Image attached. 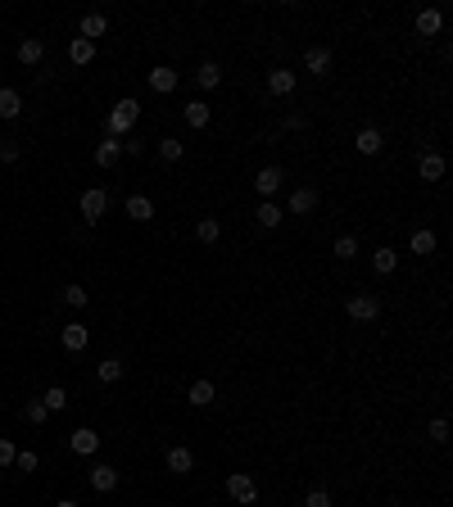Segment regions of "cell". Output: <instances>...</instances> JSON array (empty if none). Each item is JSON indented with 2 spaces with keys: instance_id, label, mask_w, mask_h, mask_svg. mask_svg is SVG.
<instances>
[{
  "instance_id": "cell-1",
  "label": "cell",
  "mask_w": 453,
  "mask_h": 507,
  "mask_svg": "<svg viewBox=\"0 0 453 507\" xmlns=\"http://www.w3.org/2000/svg\"><path fill=\"white\" fill-rule=\"evenodd\" d=\"M137 118H141V105L137 100H118L114 109H109V136L132 132V127H137Z\"/></svg>"
},
{
  "instance_id": "cell-2",
  "label": "cell",
  "mask_w": 453,
  "mask_h": 507,
  "mask_svg": "<svg viewBox=\"0 0 453 507\" xmlns=\"http://www.w3.org/2000/svg\"><path fill=\"white\" fill-rule=\"evenodd\" d=\"M345 313L353 321H376V317H381V299H376V294H349Z\"/></svg>"
},
{
  "instance_id": "cell-3",
  "label": "cell",
  "mask_w": 453,
  "mask_h": 507,
  "mask_svg": "<svg viewBox=\"0 0 453 507\" xmlns=\"http://www.w3.org/2000/svg\"><path fill=\"white\" fill-rule=\"evenodd\" d=\"M227 493H231L236 503L250 507L254 498H259V485H254V476H250V471H231V476H227Z\"/></svg>"
},
{
  "instance_id": "cell-4",
  "label": "cell",
  "mask_w": 453,
  "mask_h": 507,
  "mask_svg": "<svg viewBox=\"0 0 453 507\" xmlns=\"http://www.w3.org/2000/svg\"><path fill=\"white\" fill-rule=\"evenodd\" d=\"M105 213H109V195H105V191H95V186H91V191H82V218H87V222H100Z\"/></svg>"
},
{
  "instance_id": "cell-5",
  "label": "cell",
  "mask_w": 453,
  "mask_h": 507,
  "mask_svg": "<svg viewBox=\"0 0 453 507\" xmlns=\"http://www.w3.org/2000/svg\"><path fill=\"white\" fill-rule=\"evenodd\" d=\"M281 181H286V177H281V168L267 164V168H259V177H254V191H259L263 200H272V195L281 191Z\"/></svg>"
},
{
  "instance_id": "cell-6",
  "label": "cell",
  "mask_w": 453,
  "mask_h": 507,
  "mask_svg": "<svg viewBox=\"0 0 453 507\" xmlns=\"http://www.w3.org/2000/svg\"><path fill=\"white\" fill-rule=\"evenodd\" d=\"M87 485H91L95 493H114V489H118V471H114V466H105V462H95L91 476H87Z\"/></svg>"
},
{
  "instance_id": "cell-7",
  "label": "cell",
  "mask_w": 453,
  "mask_h": 507,
  "mask_svg": "<svg viewBox=\"0 0 453 507\" xmlns=\"http://www.w3.org/2000/svg\"><path fill=\"white\" fill-rule=\"evenodd\" d=\"M304 68H309L313 78H326V73H331V50H326V46H309V50H304Z\"/></svg>"
},
{
  "instance_id": "cell-8",
  "label": "cell",
  "mask_w": 453,
  "mask_h": 507,
  "mask_svg": "<svg viewBox=\"0 0 453 507\" xmlns=\"http://www.w3.org/2000/svg\"><path fill=\"white\" fill-rule=\"evenodd\" d=\"M168 471L173 476H191L195 471V453L186 449V444H173V449H168Z\"/></svg>"
},
{
  "instance_id": "cell-9",
  "label": "cell",
  "mask_w": 453,
  "mask_h": 507,
  "mask_svg": "<svg viewBox=\"0 0 453 507\" xmlns=\"http://www.w3.org/2000/svg\"><path fill=\"white\" fill-rule=\"evenodd\" d=\"M295 86H299V78L290 68H272V73H267V91H272V95H295Z\"/></svg>"
},
{
  "instance_id": "cell-10",
  "label": "cell",
  "mask_w": 453,
  "mask_h": 507,
  "mask_svg": "<svg viewBox=\"0 0 453 507\" xmlns=\"http://www.w3.org/2000/svg\"><path fill=\"white\" fill-rule=\"evenodd\" d=\"M381 132H376V127H358V136H353V150H358V154H367V159H372V154H381Z\"/></svg>"
},
{
  "instance_id": "cell-11",
  "label": "cell",
  "mask_w": 453,
  "mask_h": 507,
  "mask_svg": "<svg viewBox=\"0 0 453 507\" xmlns=\"http://www.w3.org/2000/svg\"><path fill=\"white\" fill-rule=\"evenodd\" d=\"M68 449L73 453H82V457H91L95 449H100V435H95L91 426H82V430H73V439H68Z\"/></svg>"
},
{
  "instance_id": "cell-12",
  "label": "cell",
  "mask_w": 453,
  "mask_h": 507,
  "mask_svg": "<svg viewBox=\"0 0 453 507\" xmlns=\"http://www.w3.org/2000/svg\"><path fill=\"white\" fill-rule=\"evenodd\" d=\"M41 59H46V41H41V36H28V41L18 46V64L23 68H36Z\"/></svg>"
},
{
  "instance_id": "cell-13",
  "label": "cell",
  "mask_w": 453,
  "mask_h": 507,
  "mask_svg": "<svg viewBox=\"0 0 453 507\" xmlns=\"http://www.w3.org/2000/svg\"><path fill=\"white\" fill-rule=\"evenodd\" d=\"M87 344H91V331L82 326V321H68V326H64V349L68 353H82Z\"/></svg>"
},
{
  "instance_id": "cell-14",
  "label": "cell",
  "mask_w": 453,
  "mask_h": 507,
  "mask_svg": "<svg viewBox=\"0 0 453 507\" xmlns=\"http://www.w3.org/2000/svg\"><path fill=\"white\" fill-rule=\"evenodd\" d=\"M118 159H122V141H118V136H105V141L95 145V164H100V168H114Z\"/></svg>"
},
{
  "instance_id": "cell-15",
  "label": "cell",
  "mask_w": 453,
  "mask_h": 507,
  "mask_svg": "<svg viewBox=\"0 0 453 507\" xmlns=\"http://www.w3.org/2000/svg\"><path fill=\"white\" fill-rule=\"evenodd\" d=\"M150 91H159V95H173V91H177V73L168 68V64L150 68Z\"/></svg>"
},
{
  "instance_id": "cell-16",
  "label": "cell",
  "mask_w": 453,
  "mask_h": 507,
  "mask_svg": "<svg viewBox=\"0 0 453 507\" xmlns=\"http://www.w3.org/2000/svg\"><path fill=\"white\" fill-rule=\"evenodd\" d=\"M78 28H82V41H100V36L109 32V18L105 14H82V23H78Z\"/></svg>"
},
{
  "instance_id": "cell-17",
  "label": "cell",
  "mask_w": 453,
  "mask_h": 507,
  "mask_svg": "<svg viewBox=\"0 0 453 507\" xmlns=\"http://www.w3.org/2000/svg\"><path fill=\"white\" fill-rule=\"evenodd\" d=\"M417 172H422V181H439V177H444V154L426 150V154L417 159Z\"/></svg>"
},
{
  "instance_id": "cell-18",
  "label": "cell",
  "mask_w": 453,
  "mask_h": 507,
  "mask_svg": "<svg viewBox=\"0 0 453 507\" xmlns=\"http://www.w3.org/2000/svg\"><path fill=\"white\" fill-rule=\"evenodd\" d=\"M286 208H290V213H295V218L313 213V208H317V191H313V186H299L295 195H290V204H286Z\"/></svg>"
},
{
  "instance_id": "cell-19",
  "label": "cell",
  "mask_w": 453,
  "mask_h": 507,
  "mask_svg": "<svg viewBox=\"0 0 453 507\" xmlns=\"http://www.w3.org/2000/svg\"><path fill=\"white\" fill-rule=\"evenodd\" d=\"M18 114H23V95L14 91V86H0V118L9 122V118H18Z\"/></svg>"
},
{
  "instance_id": "cell-20",
  "label": "cell",
  "mask_w": 453,
  "mask_h": 507,
  "mask_svg": "<svg viewBox=\"0 0 453 507\" xmlns=\"http://www.w3.org/2000/svg\"><path fill=\"white\" fill-rule=\"evenodd\" d=\"M412 23H417V36H435L439 28H444V14H439V9H422Z\"/></svg>"
},
{
  "instance_id": "cell-21",
  "label": "cell",
  "mask_w": 453,
  "mask_h": 507,
  "mask_svg": "<svg viewBox=\"0 0 453 507\" xmlns=\"http://www.w3.org/2000/svg\"><path fill=\"white\" fill-rule=\"evenodd\" d=\"M195 236H200V245H218V240H223V222H218V218H200V222H195Z\"/></svg>"
},
{
  "instance_id": "cell-22",
  "label": "cell",
  "mask_w": 453,
  "mask_h": 507,
  "mask_svg": "<svg viewBox=\"0 0 453 507\" xmlns=\"http://www.w3.org/2000/svg\"><path fill=\"white\" fill-rule=\"evenodd\" d=\"M186 399H191V407H209V403L218 399V390H213V380H195V385H191V394H186Z\"/></svg>"
},
{
  "instance_id": "cell-23",
  "label": "cell",
  "mask_w": 453,
  "mask_h": 507,
  "mask_svg": "<svg viewBox=\"0 0 453 507\" xmlns=\"http://www.w3.org/2000/svg\"><path fill=\"white\" fill-rule=\"evenodd\" d=\"M127 218L150 222L154 218V200H150V195H132V200H127Z\"/></svg>"
},
{
  "instance_id": "cell-24",
  "label": "cell",
  "mask_w": 453,
  "mask_h": 507,
  "mask_svg": "<svg viewBox=\"0 0 453 507\" xmlns=\"http://www.w3.org/2000/svg\"><path fill=\"white\" fill-rule=\"evenodd\" d=\"M181 114H186V122H191L195 132H204V127H209V105H204V100H191L186 109H181Z\"/></svg>"
},
{
  "instance_id": "cell-25",
  "label": "cell",
  "mask_w": 453,
  "mask_h": 507,
  "mask_svg": "<svg viewBox=\"0 0 453 507\" xmlns=\"http://www.w3.org/2000/svg\"><path fill=\"white\" fill-rule=\"evenodd\" d=\"M372 267H376V272H381V277H390V272H395V267H399V254H395V250H390V245H381V250H376V254H372Z\"/></svg>"
},
{
  "instance_id": "cell-26",
  "label": "cell",
  "mask_w": 453,
  "mask_h": 507,
  "mask_svg": "<svg viewBox=\"0 0 453 507\" xmlns=\"http://www.w3.org/2000/svg\"><path fill=\"white\" fill-rule=\"evenodd\" d=\"M195 82H200V91H213V86L223 82V68H218L213 59H209V64H200V73H195Z\"/></svg>"
},
{
  "instance_id": "cell-27",
  "label": "cell",
  "mask_w": 453,
  "mask_h": 507,
  "mask_svg": "<svg viewBox=\"0 0 453 507\" xmlns=\"http://www.w3.org/2000/svg\"><path fill=\"white\" fill-rule=\"evenodd\" d=\"M41 403H46V412H64V407H68V390L64 385H50V390L41 394Z\"/></svg>"
},
{
  "instance_id": "cell-28",
  "label": "cell",
  "mask_w": 453,
  "mask_h": 507,
  "mask_svg": "<svg viewBox=\"0 0 453 507\" xmlns=\"http://www.w3.org/2000/svg\"><path fill=\"white\" fill-rule=\"evenodd\" d=\"M181 154H186V145H181L177 136H164V141H159V159H164V164H177Z\"/></svg>"
},
{
  "instance_id": "cell-29",
  "label": "cell",
  "mask_w": 453,
  "mask_h": 507,
  "mask_svg": "<svg viewBox=\"0 0 453 507\" xmlns=\"http://www.w3.org/2000/svg\"><path fill=\"white\" fill-rule=\"evenodd\" d=\"M68 59H73V64H91V59H95V46H91V41H82V36H73Z\"/></svg>"
},
{
  "instance_id": "cell-30",
  "label": "cell",
  "mask_w": 453,
  "mask_h": 507,
  "mask_svg": "<svg viewBox=\"0 0 453 507\" xmlns=\"http://www.w3.org/2000/svg\"><path fill=\"white\" fill-rule=\"evenodd\" d=\"M122 380V358H105L100 363V385H118Z\"/></svg>"
},
{
  "instance_id": "cell-31",
  "label": "cell",
  "mask_w": 453,
  "mask_h": 507,
  "mask_svg": "<svg viewBox=\"0 0 453 507\" xmlns=\"http://www.w3.org/2000/svg\"><path fill=\"white\" fill-rule=\"evenodd\" d=\"M254 218H259V227H281V204L263 200V204H259V213H254Z\"/></svg>"
},
{
  "instance_id": "cell-32",
  "label": "cell",
  "mask_w": 453,
  "mask_h": 507,
  "mask_svg": "<svg viewBox=\"0 0 453 507\" xmlns=\"http://www.w3.org/2000/svg\"><path fill=\"white\" fill-rule=\"evenodd\" d=\"M23 417H28V426H46V417H50V412H46L41 399H28V403H23Z\"/></svg>"
},
{
  "instance_id": "cell-33",
  "label": "cell",
  "mask_w": 453,
  "mask_h": 507,
  "mask_svg": "<svg viewBox=\"0 0 453 507\" xmlns=\"http://www.w3.org/2000/svg\"><path fill=\"white\" fill-rule=\"evenodd\" d=\"M412 254H435V231H412Z\"/></svg>"
},
{
  "instance_id": "cell-34",
  "label": "cell",
  "mask_w": 453,
  "mask_h": 507,
  "mask_svg": "<svg viewBox=\"0 0 453 507\" xmlns=\"http://www.w3.org/2000/svg\"><path fill=\"white\" fill-rule=\"evenodd\" d=\"M87 299H91V294L82 290V286H64V304L68 308H87Z\"/></svg>"
},
{
  "instance_id": "cell-35",
  "label": "cell",
  "mask_w": 453,
  "mask_h": 507,
  "mask_svg": "<svg viewBox=\"0 0 453 507\" xmlns=\"http://www.w3.org/2000/svg\"><path fill=\"white\" fill-rule=\"evenodd\" d=\"M331 254H336V258H345V263H349V258H353V254H358V240H353V236H340V240H336V250H331Z\"/></svg>"
},
{
  "instance_id": "cell-36",
  "label": "cell",
  "mask_w": 453,
  "mask_h": 507,
  "mask_svg": "<svg viewBox=\"0 0 453 507\" xmlns=\"http://www.w3.org/2000/svg\"><path fill=\"white\" fill-rule=\"evenodd\" d=\"M14 466H18V471H36V466H41V457H36L32 449H23V453L14 457Z\"/></svg>"
},
{
  "instance_id": "cell-37",
  "label": "cell",
  "mask_w": 453,
  "mask_h": 507,
  "mask_svg": "<svg viewBox=\"0 0 453 507\" xmlns=\"http://www.w3.org/2000/svg\"><path fill=\"white\" fill-rule=\"evenodd\" d=\"M304 507H331V493H326V489H309V493H304Z\"/></svg>"
},
{
  "instance_id": "cell-38",
  "label": "cell",
  "mask_w": 453,
  "mask_h": 507,
  "mask_svg": "<svg viewBox=\"0 0 453 507\" xmlns=\"http://www.w3.org/2000/svg\"><path fill=\"white\" fill-rule=\"evenodd\" d=\"M426 435H431L435 444H444V439H449V422H444V417H435V422L426 426Z\"/></svg>"
},
{
  "instance_id": "cell-39",
  "label": "cell",
  "mask_w": 453,
  "mask_h": 507,
  "mask_svg": "<svg viewBox=\"0 0 453 507\" xmlns=\"http://www.w3.org/2000/svg\"><path fill=\"white\" fill-rule=\"evenodd\" d=\"M14 457H18V449L9 439H0V466H14Z\"/></svg>"
},
{
  "instance_id": "cell-40",
  "label": "cell",
  "mask_w": 453,
  "mask_h": 507,
  "mask_svg": "<svg viewBox=\"0 0 453 507\" xmlns=\"http://www.w3.org/2000/svg\"><path fill=\"white\" fill-rule=\"evenodd\" d=\"M0 159H5V164H14V159H18V145L5 141V145H0Z\"/></svg>"
},
{
  "instance_id": "cell-41",
  "label": "cell",
  "mask_w": 453,
  "mask_h": 507,
  "mask_svg": "<svg viewBox=\"0 0 453 507\" xmlns=\"http://www.w3.org/2000/svg\"><path fill=\"white\" fill-rule=\"evenodd\" d=\"M55 507H78V503H73V498H59V503H55Z\"/></svg>"
}]
</instances>
